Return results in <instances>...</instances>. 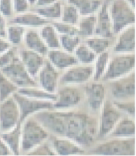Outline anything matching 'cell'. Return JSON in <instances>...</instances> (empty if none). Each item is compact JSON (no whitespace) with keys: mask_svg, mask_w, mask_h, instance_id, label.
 I'll return each mask as SVG.
<instances>
[{"mask_svg":"<svg viewBox=\"0 0 136 156\" xmlns=\"http://www.w3.org/2000/svg\"><path fill=\"white\" fill-rule=\"evenodd\" d=\"M36 117L46 129L81 146L89 145L93 140V123L85 114L43 111L37 112Z\"/></svg>","mask_w":136,"mask_h":156,"instance_id":"cell-1","label":"cell"},{"mask_svg":"<svg viewBox=\"0 0 136 156\" xmlns=\"http://www.w3.org/2000/svg\"><path fill=\"white\" fill-rule=\"evenodd\" d=\"M108 10L114 36L123 29L135 25V9L125 0H108Z\"/></svg>","mask_w":136,"mask_h":156,"instance_id":"cell-2","label":"cell"},{"mask_svg":"<svg viewBox=\"0 0 136 156\" xmlns=\"http://www.w3.org/2000/svg\"><path fill=\"white\" fill-rule=\"evenodd\" d=\"M110 57L108 68L102 78L103 80L112 81L125 76L134 71L135 53H113Z\"/></svg>","mask_w":136,"mask_h":156,"instance_id":"cell-3","label":"cell"},{"mask_svg":"<svg viewBox=\"0 0 136 156\" xmlns=\"http://www.w3.org/2000/svg\"><path fill=\"white\" fill-rule=\"evenodd\" d=\"M21 130V149L30 152L47 139L46 129L37 121L33 119L25 120Z\"/></svg>","mask_w":136,"mask_h":156,"instance_id":"cell-4","label":"cell"},{"mask_svg":"<svg viewBox=\"0 0 136 156\" xmlns=\"http://www.w3.org/2000/svg\"><path fill=\"white\" fill-rule=\"evenodd\" d=\"M91 152L94 154L104 155H135L134 138H114L95 147Z\"/></svg>","mask_w":136,"mask_h":156,"instance_id":"cell-5","label":"cell"},{"mask_svg":"<svg viewBox=\"0 0 136 156\" xmlns=\"http://www.w3.org/2000/svg\"><path fill=\"white\" fill-rule=\"evenodd\" d=\"M18 105L21 113V122H23L30 115L40 111H48L54 108V102L40 100L23 96L19 93H14L12 96Z\"/></svg>","mask_w":136,"mask_h":156,"instance_id":"cell-6","label":"cell"},{"mask_svg":"<svg viewBox=\"0 0 136 156\" xmlns=\"http://www.w3.org/2000/svg\"><path fill=\"white\" fill-rule=\"evenodd\" d=\"M0 70L18 87L37 85L36 80L28 73L19 56L10 64Z\"/></svg>","mask_w":136,"mask_h":156,"instance_id":"cell-7","label":"cell"},{"mask_svg":"<svg viewBox=\"0 0 136 156\" xmlns=\"http://www.w3.org/2000/svg\"><path fill=\"white\" fill-rule=\"evenodd\" d=\"M92 65L77 63L63 70L59 78V82L65 85H82L92 79Z\"/></svg>","mask_w":136,"mask_h":156,"instance_id":"cell-8","label":"cell"},{"mask_svg":"<svg viewBox=\"0 0 136 156\" xmlns=\"http://www.w3.org/2000/svg\"><path fill=\"white\" fill-rule=\"evenodd\" d=\"M21 122L20 109L12 96L0 102V130L8 131Z\"/></svg>","mask_w":136,"mask_h":156,"instance_id":"cell-9","label":"cell"},{"mask_svg":"<svg viewBox=\"0 0 136 156\" xmlns=\"http://www.w3.org/2000/svg\"><path fill=\"white\" fill-rule=\"evenodd\" d=\"M102 106L99 127V136L100 138L108 136L118 121L121 119L120 112L114 104L107 102L105 104L103 103Z\"/></svg>","mask_w":136,"mask_h":156,"instance_id":"cell-10","label":"cell"},{"mask_svg":"<svg viewBox=\"0 0 136 156\" xmlns=\"http://www.w3.org/2000/svg\"><path fill=\"white\" fill-rule=\"evenodd\" d=\"M110 87L112 96L120 100H125L135 96V71L120 79L112 80Z\"/></svg>","mask_w":136,"mask_h":156,"instance_id":"cell-11","label":"cell"},{"mask_svg":"<svg viewBox=\"0 0 136 156\" xmlns=\"http://www.w3.org/2000/svg\"><path fill=\"white\" fill-rule=\"evenodd\" d=\"M59 70L46 59L36 79L40 87L51 94H56L59 82Z\"/></svg>","mask_w":136,"mask_h":156,"instance_id":"cell-12","label":"cell"},{"mask_svg":"<svg viewBox=\"0 0 136 156\" xmlns=\"http://www.w3.org/2000/svg\"><path fill=\"white\" fill-rule=\"evenodd\" d=\"M115 36L117 39L112 47L113 53H135V26L132 25L121 30Z\"/></svg>","mask_w":136,"mask_h":156,"instance_id":"cell-13","label":"cell"},{"mask_svg":"<svg viewBox=\"0 0 136 156\" xmlns=\"http://www.w3.org/2000/svg\"><path fill=\"white\" fill-rule=\"evenodd\" d=\"M82 100V93L79 89L68 85L60 89L56 95L54 108L69 109L78 105Z\"/></svg>","mask_w":136,"mask_h":156,"instance_id":"cell-14","label":"cell"},{"mask_svg":"<svg viewBox=\"0 0 136 156\" xmlns=\"http://www.w3.org/2000/svg\"><path fill=\"white\" fill-rule=\"evenodd\" d=\"M19 57L28 73L36 80L37 74L46 62V57L24 48L19 51Z\"/></svg>","mask_w":136,"mask_h":156,"instance_id":"cell-15","label":"cell"},{"mask_svg":"<svg viewBox=\"0 0 136 156\" xmlns=\"http://www.w3.org/2000/svg\"><path fill=\"white\" fill-rule=\"evenodd\" d=\"M97 22L95 35L113 38L114 37L112 23L108 10V0H104L96 14Z\"/></svg>","mask_w":136,"mask_h":156,"instance_id":"cell-16","label":"cell"},{"mask_svg":"<svg viewBox=\"0 0 136 156\" xmlns=\"http://www.w3.org/2000/svg\"><path fill=\"white\" fill-rule=\"evenodd\" d=\"M46 57L58 70H65L78 63L73 53H68L61 48L49 50Z\"/></svg>","mask_w":136,"mask_h":156,"instance_id":"cell-17","label":"cell"},{"mask_svg":"<svg viewBox=\"0 0 136 156\" xmlns=\"http://www.w3.org/2000/svg\"><path fill=\"white\" fill-rule=\"evenodd\" d=\"M10 23L21 25L26 29H39L50 22L42 18L33 10H29L24 13L14 15L10 19Z\"/></svg>","mask_w":136,"mask_h":156,"instance_id":"cell-18","label":"cell"},{"mask_svg":"<svg viewBox=\"0 0 136 156\" xmlns=\"http://www.w3.org/2000/svg\"><path fill=\"white\" fill-rule=\"evenodd\" d=\"M23 44L25 48L46 57L49 51L40 36L38 29H27Z\"/></svg>","mask_w":136,"mask_h":156,"instance_id":"cell-19","label":"cell"},{"mask_svg":"<svg viewBox=\"0 0 136 156\" xmlns=\"http://www.w3.org/2000/svg\"><path fill=\"white\" fill-rule=\"evenodd\" d=\"M105 96V87L100 83H92L86 87V96L88 105L92 111H99L102 107Z\"/></svg>","mask_w":136,"mask_h":156,"instance_id":"cell-20","label":"cell"},{"mask_svg":"<svg viewBox=\"0 0 136 156\" xmlns=\"http://www.w3.org/2000/svg\"><path fill=\"white\" fill-rule=\"evenodd\" d=\"M52 148L57 154L61 155H77L85 153L82 146L67 138H56L53 141V147Z\"/></svg>","mask_w":136,"mask_h":156,"instance_id":"cell-21","label":"cell"},{"mask_svg":"<svg viewBox=\"0 0 136 156\" xmlns=\"http://www.w3.org/2000/svg\"><path fill=\"white\" fill-rule=\"evenodd\" d=\"M21 122H19L12 129L2 132L1 137L7 144L11 152L14 155H19L21 149Z\"/></svg>","mask_w":136,"mask_h":156,"instance_id":"cell-22","label":"cell"},{"mask_svg":"<svg viewBox=\"0 0 136 156\" xmlns=\"http://www.w3.org/2000/svg\"><path fill=\"white\" fill-rule=\"evenodd\" d=\"M135 134V121L130 118H123L118 121L109 135L113 138H128L134 137Z\"/></svg>","mask_w":136,"mask_h":156,"instance_id":"cell-23","label":"cell"},{"mask_svg":"<svg viewBox=\"0 0 136 156\" xmlns=\"http://www.w3.org/2000/svg\"><path fill=\"white\" fill-rule=\"evenodd\" d=\"M38 31L49 50L60 48V36L52 23L42 26L38 29Z\"/></svg>","mask_w":136,"mask_h":156,"instance_id":"cell-24","label":"cell"},{"mask_svg":"<svg viewBox=\"0 0 136 156\" xmlns=\"http://www.w3.org/2000/svg\"><path fill=\"white\" fill-rule=\"evenodd\" d=\"M63 4L58 1L53 4L42 7H33L32 10L50 23L60 21Z\"/></svg>","mask_w":136,"mask_h":156,"instance_id":"cell-25","label":"cell"},{"mask_svg":"<svg viewBox=\"0 0 136 156\" xmlns=\"http://www.w3.org/2000/svg\"><path fill=\"white\" fill-rule=\"evenodd\" d=\"M103 0H67V3L77 8L81 16L97 14L102 6Z\"/></svg>","mask_w":136,"mask_h":156,"instance_id":"cell-26","label":"cell"},{"mask_svg":"<svg viewBox=\"0 0 136 156\" xmlns=\"http://www.w3.org/2000/svg\"><path fill=\"white\" fill-rule=\"evenodd\" d=\"M96 14L87 16H81L77 25L78 35L84 39L95 35L96 30Z\"/></svg>","mask_w":136,"mask_h":156,"instance_id":"cell-27","label":"cell"},{"mask_svg":"<svg viewBox=\"0 0 136 156\" xmlns=\"http://www.w3.org/2000/svg\"><path fill=\"white\" fill-rule=\"evenodd\" d=\"M17 91L23 96L36 100H47L51 102H54L56 100V94H51L41 87H36V86L21 87Z\"/></svg>","mask_w":136,"mask_h":156,"instance_id":"cell-28","label":"cell"},{"mask_svg":"<svg viewBox=\"0 0 136 156\" xmlns=\"http://www.w3.org/2000/svg\"><path fill=\"white\" fill-rule=\"evenodd\" d=\"M84 42L97 55L109 51L112 46V38L94 35L85 38Z\"/></svg>","mask_w":136,"mask_h":156,"instance_id":"cell-29","label":"cell"},{"mask_svg":"<svg viewBox=\"0 0 136 156\" xmlns=\"http://www.w3.org/2000/svg\"><path fill=\"white\" fill-rule=\"evenodd\" d=\"M26 30L27 29L21 25L10 23L7 25L5 37L12 47H17L23 44Z\"/></svg>","mask_w":136,"mask_h":156,"instance_id":"cell-30","label":"cell"},{"mask_svg":"<svg viewBox=\"0 0 136 156\" xmlns=\"http://www.w3.org/2000/svg\"><path fill=\"white\" fill-rule=\"evenodd\" d=\"M110 57V53L109 51L103 52L97 55L96 59L92 63V68H93L92 79L95 81H98L102 79L108 68Z\"/></svg>","mask_w":136,"mask_h":156,"instance_id":"cell-31","label":"cell"},{"mask_svg":"<svg viewBox=\"0 0 136 156\" xmlns=\"http://www.w3.org/2000/svg\"><path fill=\"white\" fill-rule=\"evenodd\" d=\"M73 54L78 63L83 65H92L97 57V55L84 42L78 46Z\"/></svg>","mask_w":136,"mask_h":156,"instance_id":"cell-32","label":"cell"},{"mask_svg":"<svg viewBox=\"0 0 136 156\" xmlns=\"http://www.w3.org/2000/svg\"><path fill=\"white\" fill-rule=\"evenodd\" d=\"M81 17L77 8L73 5L66 2L62 5L61 16L60 21L67 23L77 25Z\"/></svg>","mask_w":136,"mask_h":156,"instance_id":"cell-33","label":"cell"},{"mask_svg":"<svg viewBox=\"0 0 136 156\" xmlns=\"http://www.w3.org/2000/svg\"><path fill=\"white\" fill-rule=\"evenodd\" d=\"M18 89V87L0 70V102L11 97Z\"/></svg>","mask_w":136,"mask_h":156,"instance_id":"cell-34","label":"cell"},{"mask_svg":"<svg viewBox=\"0 0 136 156\" xmlns=\"http://www.w3.org/2000/svg\"><path fill=\"white\" fill-rule=\"evenodd\" d=\"M60 48L70 53H74L78 46L82 42V37L78 35L60 36Z\"/></svg>","mask_w":136,"mask_h":156,"instance_id":"cell-35","label":"cell"},{"mask_svg":"<svg viewBox=\"0 0 136 156\" xmlns=\"http://www.w3.org/2000/svg\"><path fill=\"white\" fill-rule=\"evenodd\" d=\"M55 30L59 34L62 35H78L77 25L57 21L52 23ZM79 36V35H78Z\"/></svg>","mask_w":136,"mask_h":156,"instance_id":"cell-36","label":"cell"},{"mask_svg":"<svg viewBox=\"0 0 136 156\" xmlns=\"http://www.w3.org/2000/svg\"><path fill=\"white\" fill-rule=\"evenodd\" d=\"M19 56V50L16 47H12L6 51L0 54V70L8 66Z\"/></svg>","mask_w":136,"mask_h":156,"instance_id":"cell-37","label":"cell"},{"mask_svg":"<svg viewBox=\"0 0 136 156\" xmlns=\"http://www.w3.org/2000/svg\"><path fill=\"white\" fill-rule=\"evenodd\" d=\"M114 105L119 111L125 112L131 117L135 116V102L134 101L118 100L114 102Z\"/></svg>","mask_w":136,"mask_h":156,"instance_id":"cell-38","label":"cell"},{"mask_svg":"<svg viewBox=\"0 0 136 156\" xmlns=\"http://www.w3.org/2000/svg\"><path fill=\"white\" fill-rule=\"evenodd\" d=\"M0 13L6 19L14 16L12 0H0Z\"/></svg>","mask_w":136,"mask_h":156,"instance_id":"cell-39","label":"cell"},{"mask_svg":"<svg viewBox=\"0 0 136 156\" xmlns=\"http://www.w3.org/2000/svg\"><path fill=\"white\" fill-rule=\"evenodd\" d=\"M12 2L14 15L27 12L31 7L29 0H12Z\"/></svg>","mask_w":136,"mask_h":156,"instance_id":"cell-40","label":"cell"},{"mask_svg":"<svg viewBox=\"0 0 136 156\" xmlns=\"http://www.w3.org/2000/svg\"><path fill=\"white\" fill-rule=\"evenodd\" d=\"M30 155H55V152L53 148H51L48 145L44 144H40L36 148L31 150L30 152Z\"/></svg>","mask_w":136,"mask_h":156,"instance_id":"cell-41","label":"cell"},{"mask_svg":"<svg viewBox=\"0 0 136 156\" xmlns=\"http://www.w3.org/2000/svg\"><path fill=\"white\" fill-rule=\"evenodd\" d=\"M12 46L4 36H0V54L6 51Z\"/></svg>","mask_w":136,"mask_h":156,"instance_id":"cell-42","label":"cell"},{"mask_svg":"<svg viewBox=\"0 0 136 156\" xmlns=\"http://www.w3.org/2000/svg\"><path fill=\"white\" fill-rule=\"evenodd\" d=\"M12 154L7 144L5 143L2 138L0 137V155H8Z\"/></svg>","mask_w":136,"mask_h":156,"instance_id":"cell-43","label":"cell"},{"mask_svg":"<svg viewBox=\"0 0 136 156\" xmlns=\"http://www.w3.org/2000/svg\"><path fill=\"white\" fill-rule=\"evenodd\" d=\"M59 0H36L33 7H42L53 4Z\"/></svg>","mask_w":136,"mask_h":156,"instance_id":"cell-44","label":"cell"},{"mask_svg":"<svg viewBox=\"0 0 136 156\" xmlns=\"http://www.w3.org/2000/svg\"><path fill=\"white\" fill-rule=\"evenodd\" d=\"M7 23H6V19L0 13V30L2 31L5 34V30H6L7 27Z\"/></svg>","mask_w":136,"mask_h":156,"instance_id":"cell-45","label":"cell"},{"mask_svg":"<svg viewBox=\"0 0 136 156\" xmlns=\"http://www.w3.org/2000/svg\"><path fill=\"white\" fill-rule=\"evenodd\" d=\"M133 8H135V0H125Z\"/></svg>","mask_w":136,"mask_h":156,"instance_id":"cell-46","label":"cell"},{"mask_svg":"<svg viewBox=\"0 0 136 156\" xmlns=\"http://www.w3.org/2000/svg\"><path fill=\"white\" fill-rule=\"evenodd\" d=\"M36 0H29V2H30V3L31 4V6H33L35 3H36Z\"/></svg>","mask_w":136,"mask_h":156,"instance_id":"cell-47","label":"cell"},{"mask_svg":"<svg viewBox=\"0 0 136 156\" xmlns=\"http://www.w3.org/2000/svg\"><path fill=\"white\" fill-rule=\"evenodd\" d=\"M59 1H60V2H67V0H59Z\"/></svg>","mask_w":136,"mask_h":156,"instance_id":"cell-48","label":"cell"}]
</instances>
